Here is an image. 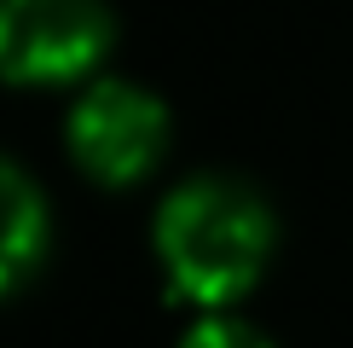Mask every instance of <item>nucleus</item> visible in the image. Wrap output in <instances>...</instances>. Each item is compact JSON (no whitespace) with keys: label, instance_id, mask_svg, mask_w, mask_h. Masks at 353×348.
Wrapping results in <instances>:
<instances>
[{"label":"nucleus","instance_id":"obj_5","mask_svg":"<svg viewBox=\"0 0 353 348\" xmlns=\"http://www.w3.org/2000/svg\"><path fill=\"white\" fill-rule=\"evenodd\" d=\"M180 348H272V342L261 337V331L238 325V319H203V325L191 331Z\"/></svg>","mask_w":353,"mask_h":348},{"label":"nucleus","instance_id":"obj_1","mask_svg":"<svg viewBox=\"0 0 353 348\" xmlns=\"http://www.w3.org/2000/svg\"><path fill=\"white\" fill-rule=\"evenodd\" d=\"M272 250V215L249 186L191 180L157 215V255L191 302H232L255 284Z\"/></svg>","mask_w":353,"mask_h":348},{"label":"nucleus","instance_id":"obj_2","mask_svg":"<svg viewBox=\"0 0 353 348\" xmlns=\"http://www.w3.org/2000/svg\"><path fill=\"white\" fill-rule=\"evenodd\" d=\"M110 47V12L99 0H0V76L76 81Z\"/></svg>","mask_w":353,"mask_h":348},{"label":"nucleus","instance_id":"obj_4","mask_svg":"<svg viewBox=\"0 0 353 348\" xmlns=\"http://www.w3.org/2000/svg\"><path fill=\"white\" fill-rule=\"evenodd\" d=\"M41 250H47V203L18 163L0 157V296L35 273Z\"/></svg>","mask_w":353,"mask_h":348},{"label":"nucleus","instance_id":"obj_3","mask_svg":"<svg viewBox=\"0 0 353 348\" xmlns=\"http://www.w3.org/2000/svg\"><path fill=\"white\" fill-rule=\"evenodd\" d=\"M168 145V116L151 93L128 81H99L93 93H81L76 116H70V151L87 174L110 186H128L139 174H151V163Z\"/></svg>","mask_w":353,"mask_h":348}]
</instances>
